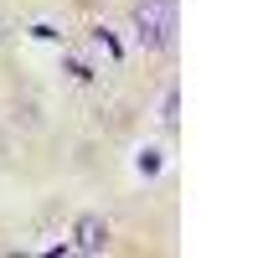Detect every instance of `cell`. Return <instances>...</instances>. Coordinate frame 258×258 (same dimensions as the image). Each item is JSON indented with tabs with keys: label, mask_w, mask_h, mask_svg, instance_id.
I'll return each mask as SVG.
<instances>
[{
	"label": "cell",
	"mask_w": 258,
	"mask_h": 258,
	"mask_svg": "<svg viewBox=\"0 0 258 258\" xmlns=\"http://www.w3.org/2000/svg\"><path fill=\"white\" fill-rule=\"evenodd\" d=\"M140 170H145V176H155V170H160V155H155V150H145V155H140Z\"/></svg>",
	"instance_id": "277c9868"
},
{
	"label": "cell",
	"mask_w": 258,
	"mask_h": 258,
	"mask_svg": "<svg viewBox=\"0 0 258 258\" xmlns=\"http://www.w3.org/2000/svg\"><path fill=\"white\" fill-rule=\"evenodd\" d=\"M135 36L155 52L176 47V0H140L135 6Z\"/></svg>",
	"instance_id": "6da1fadb"
},
{
	"label": "cell",
	"mask_w": 258,
	"mask_h": 258,
	"mask_svg": "<svg viewBox=\"0 0 258 258\" xmlns=\"http://www.w3.org/2000/svg\"><path fill=\"white\" fill-rule=\"evenodd\" d=\"M11 31H16V26H11V21H6V16H0V41H11Z\"/></svg>",
	"instance_id": "5b68a950"
},
{
	"label": "cell",
	"mask_w": 258,
	"mask_h": 258,
	"mask_svg": "<svg viewBox=\"0 0 258 258\" xmlns=\"http://www.w3.org/2000/svg\"><path fill=\"white\" fill-rule=\"evenodd\" d=\"M176 119H181V93L170 88V93H165V109H160V124H165V129H176Z\"/></svg>",
	"instance_id": "3957f363"
},
{
	"label": "cell",
	"mask_w": 258,
	"mask_h": 258,
	"mask_svg": "<svg viewBox=\"0 0 258 258\" xmlns=\"http://www.w3.org/2000/svg\"><path fill=\"white\" fill-rule=\"evenodd\" d=\"M73 248L78 253H103L109 248V222H103L98 212H83V217L73 222Z\"/></svg>",
	"instance_id": "7a4b0ae2"
}]
</instances>
